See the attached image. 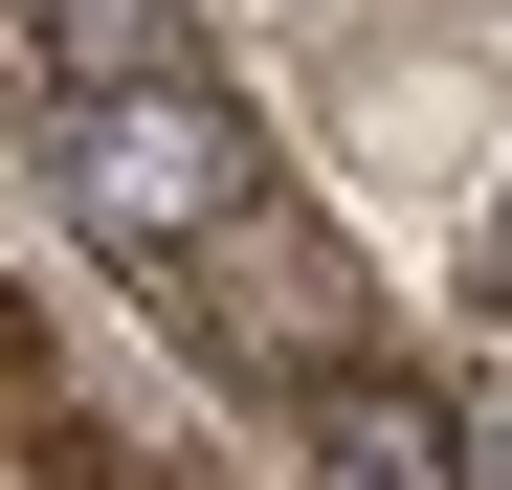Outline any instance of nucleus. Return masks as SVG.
Wrapping results in <instances>:
<instances>
[{
	"label": "nucleus",
	"instance_id": "obj_1",
	"mask_svg": "<svg viewBox=\"0 0 512 490\" xmlns=\"http://www.w3.org/2000/svg\"><path fill=\"white\" fill-rule=\"evenodd\" d=\"M45 179H67V223H90L134 290H179L201 245L268 201V156L201 90V45H134V67H45Z\"/></svg>",
	"mask_w": 512,
	"mask_h": 490
},
{
	"label": "nucleus",
	"instance_id": "obj_2",
	"mask_svg": "<svg viewBox=\"0 0 512 490\" xmlns=\"http://www.w3.org/2000/svg\"><path fill=\"white\" fill-rule=\"evenodd\" d=\"M179 312H201L223 357H268V401H290V379H357V357H379V290H357V245H334L290 179L245 201V223L201 245V268H179Z\"/></svg>",
	"mask_w": 512,
	"mask_h": 490
},
{
	"label": "nucleus",
	"instance_id": "obj_3",
	"mask_svg": "<svg viewBox=\"0 0 512 490\" xmlns=\"http://www.w3.org/2000/svg\"><path fill=\"white\" fill-rule=\"evenodd\" d=\"M290 490H490V424H468V401H423L401 357L290 379Z\"/></svg>",
	"mask_w": 512,
	"mask_h": 490
},
{
	"label": "nucleus",
	"instance_id": "obj_4",
	"mask_svg": "<svg viewBox=\"0 0 512 490\" xmlns=\"http://www.w3.org/2000/svg\"><path fill=\"white\" fill-rule=\"evenodd\" d=\"M0 490H179V446H134V424H90V401H45V424L0 446Z\"/></svg>",
	"mask_w": 512,
	"mask_h": 490
}]
</instances>
